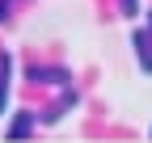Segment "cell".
Listing matches in <instances>:
<instances>
[{
	"instance_id": "6da1fadb",
	"label": "cell",
	"mask_w": 152,
	"mask_h": 143,
	"mask_svg": "<svg viewBox=\"0 0 152 143\" xmlns=\"http://www.w3.org/2000/svg\"><path fill=\"white\" fill-rule=\"evenodd\" d=\"M34 126H38V114H30V110H17V114H13V122L4 126V139H26Z\"/></svg>"
},
{
	"instance_id": "7a4b0ae2",
	"label": "cell",
	"mask_w": 152,
	"mask_h": 143,
	"mask_svg": "<svg viewBox=\"0 0 152 143\" xmlns=\"http://www.w3.org/2000/svg\"><path fill=\"white\" fill-rule=\"evenodd\" d=\"M131 46H135V59H140V67L152 76V38H148V30H135V34H131Z\"/></svg>"
},
{
	"instance_id": "3957f363",
	"label": "cell",
	"mask_w": 152,
	"mask_h": 143,
	"mask_svg": "<svg viewBox=\"0 0 152 143\" xmlns=\"http://www.w3.org/2000/svg\"><path fill=\"white\" fill-rule=\"evenodd\" d=\"M9 93H13V55H0V118H4Z\"/></svg>"
},
{
	"instance_id": "277c9868",
	"label": "cell",
	"mask_w": 152,
	"mask_h": 143,
	"mask_svg": "<svg viewBox=\"0 0 152 143\" xmlns=\"http://www.w3.org/2000/svg\"><path fill=\"white\" fill-rule=\"evenodd\" d=\"M68 110H76V93H64V97L42 114V122H47V126H55V122H64V118H68Z\"/></svg>"
},
{
	"instance_id": "5b68a950",
	"label": "cell",
	"mask_w": 152,
	"mask_h": 143,
	"mask_svg": "<svg viewBox=\"0 0 152 143\" xmlns=\"http://www.w3.org/2000/svg\"><path fill=\"white\" fill-rule=\"evenodd\" d=\"M118 4H123V17H131V21L140 17V0H118Z\"/></svg>"
},
{
	"instance_id": "8992f818",
	"label": "cell",
	"mask_w": 152,
	"mask_h": 143,
	"mask_svg": "<svg viewBox=\"0 0 152 143\" xmlns=\"http://www.w3.org/2000/svg\"><path fill=\"white\" fill-rule=\"evenodd\" d=\"M148 38H152V13H148Z\"/></svg>"
},
{
	"instance_id": "52a82bcc",
	"label": "cell",
	"mask_w": 152,
	"mask_h": 143,
	"mask_svg": "<svg viewBox=\"0 0 152 143\" xmlns=\"http://www.w3.org/2000/svg\"><path fill=\"white\" fill-rule=\"evenodd\" d=\"M148 135H152V131H148Z\"/></svg>"
}]
</instances>
